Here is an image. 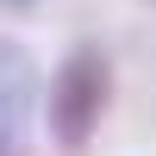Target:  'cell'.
I'll return each mask as SVG.
<instances>
[{
  "instance_id": "obj_1",
  "label": "cell",
  "mask_w": 156,
  "mask_h": 156,
  "mask_svg": "<svg viewBox=\"0 0 156 156\" xmlns=\"http://www.w3.org/2000/svg\"><path fill=\"white\" fill-rule=\"evenodd\" d=\"M112 106V56L100 44H69V56L44 81V131L62 156H81L94 144L100 119Z\"/></svg>"
},
{
  "instance_id": "obj_2",
  "label": "cell",
  "mask_w": 156,
  "mask_h": 156,
  "mask_svg": "<svg viewBox=\"0 0 156 156\" xmlns=\"http://www.w3.org/2000/svg\"><path fill=\"white\" fill-rule=\"evenodd\" d=\"M37 119V56L19 37H0V156H31Z\"/></svg>"
},
{
  "instance_id": "obj_3",
  "label": "cell",
  "mask_w": 156,
  "mask_h": 156,
  "mask_svg": "<svg viewBox=\"0 0 156 156\" xmlns=\"http://www.w3.org/2000/svg\"><path fill=\"white\" fill-rule=\"evenodd\" d=\"M0 6H6V12H31L37 0H0Z\"/></svg>"
}]
</instances>
